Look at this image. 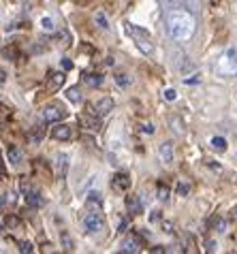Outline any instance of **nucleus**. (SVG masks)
Here are the masks:
<instances>
[{
	"mask_svg": "<svg viewBox=\"0 0 237 254\" xmlns=\"http://www.w3.org/2000/svg\"><path fill=\"white\" fill-rule=\"evenodd\" d=\"M165 28L173 41L184 43V41L192 39L194 30H197V19L186 9H169L165 15Z\"/></svg>",
	"mask_w": 237,
	"mask_h": 254,
	"instance_id": "obj_1",
	"label": "nucleus"
},
{
	"mask_svg": "<svg viewBox=\"0 0 237 254\" xmlns=\"http://www.w3.org/2000/svg\"><path fill=\"white\" fill-rule=\"evenodd\" d=\"M216 73L220 77H235L237 75V47H229L220 60L216 62Z\"/></svg>",
	"mask_w": 237,
	"mask_h": 254,
	"instance_id": "obj_2",
	"label": "nucleus"
},
{
	"mask_svg": "<svg viewBox=\"0 0 237 254\" xmlns=\"http://www.w3.org/2000/svg\"><path fill=\"white\" fill-rule=\"evenodd\" d=\"M126 32H128V37H132L135 45L141 49L143 54H152V52H154V43H152V37L143 30V28H139V26H135V24H126Z\"/></svg>",
	"mask_w": 237,
	"mask_h": 254,
	"instance_id": "obj_3",
	"label": "nucleus"
},
{
	"mask_svg": "<svg viewBox=\"0 0 237 254\" xmlns=\"http://www.w3.org/2000/svg\"><path fill=\"white\" fill-rule=\"evenodd\" d=\"M41 118H43V122H60L62 118H66V109L62 107V105H45L43 109H41Z\"/></svg>",
	"mask_w": 237,
	"mask_h": 254,
	"instance_id": "obj_4",
	"label": "nucleus"
},
{
	"mask_svg": "<svg viewBox=\"0 0 237 254\" xmlns=\"http://www.w3.org/2000/svg\"><path fill=\"white\" fill-rule=\"evenodd\" d=\"M83 227H86L88 233H99L105 229V218L99 214V209L90 211V214H86V218H83Z\"/></svg>",
	"mask_w": 237,
	"mask_h": 254,
	"instance_id": "obj_5",
	"label": "nucleus"
},
{
	"mask_svg": "<svg viewBox=\"0 0 237 254\" xmlns=\"http://www.w3.org/2000/svg\"><path fill=\"white\" fill-rule=\"evenodd\" d=\"M111 111H114V98L111 96H103L92 105V114H96L99 118L111 114Z\"/></svg>",
	"mask_w": 237,
	"mask_h": 254,
	"instance_id": "obj_6",
	"label": "nucleus"
},
{
	"mask_svg": "<svg viewBox=\"0 0 237 254\" xmlns=\"http://www.w3.org/2000/svg\"><path fill=\"white\" fill-rule=\"evenodd\" d=\"M52 137L58 139V141H68L73 137V130H71L68 124H58L56 128H52Z\"/></svg>",
	"mask_w": 237,
	"mask_h": 254,
	"instance_id": "obj_7",
	"label": "nucleus"
},
{
	"mask_svg": "<svg viewBox=\"0 0 237 254\" xmlns=\"http://www.w3.org/2000/svg\"><path fill=\"white\" fill-rule=\"evenodd\" d=\"M79 124L83 126V128L92 130V132H96V130L101 128V122H99V116H96V114H92V116H81L79 118Z\"/></svg>",
	"mask_w": 237,
	"mask_h": 254,
	"instance_id": "obj_8",
	"label": "nucleus"
},
{
	"mask_svg": "<svg viewBox=\"0 0 237 254\" xmlns=\"http://www.w3.org/2000/svg\"><path fill=\"white\" fill-rule=\"evenodd\" d=\"M64 81H66L64 73H54L50 77V81H47V90H50V92H58V90L64 86Z\"/></svg>",
	"mask_w": 237,
	"mask_h": 254,
	"instance_id": "obj_9",
	"label": "nucleus"
},
{
	"mask_svg": "<svg viewBox=\"0 0 237 254\" xmlns=\"http://www.w3.org/2000/svg\"><path fill=\"white\" fill-rule=\"evenodd\" d=\"M111 186H114V190H128L130 188V178L126 173H116Z\"/></svg>",
	"mask_w": 237,
	"mask_h": 254,
	"instance_id": "obj_10",
	"label": "nucleus"
},
{
	"mask_svg": "<svg viewBox=\"0 0 237 254\" xmlns=\"http://www.w3.org/2000/svg\"><path fill=\"white\" fill-rule=\"evenodd\" d=\"M158 158L165 162V165H169V162L173 160V143H169V141H167V143H163L158 147Z\"/></svg>",
	"mask_w": 237,
	"mask_h": 254,
	"instance_id": "obj_11",
	"label": "nucleus"
},
{
	"mask_svg": "<svg viewBox=\"0 0 237 254\" xmlns=\"http://www.w3.org/2000/svg\"><path fill=\"white\" fill-rule=\"evenodd\" d=\"M26 196V205L28 207H41V205H43V199H41V192H39V190H30V192H26L24 194Z\"/></svg>",
	"mask_w": 237,
	"mask_h": 254,
	"instance_id": "obj_12",
	"label": "nucleus"
},
{
	"mask_svg": "<svg viewBox=\"0 0 237 254\" xmlns=\"http://www.w3.org/2000/svg\"><path fill=\"white\" fill-rule=\"evenodd\" d=\"M139 250H141V244H139L135 237L124 239V242H122V248H120V252H124V254H128V252L135 254V252H139Z\"/></svg>",
	"mask_w": 237,
	"mask_h": 254,
	"instance_id": "obj_13",
	"label": "nucleus"
},
{
	"mask_svg": "<svg viewBox=\"0 0 237 254\" xmlns=\"http://www.w3.org/2000/svg\"><path fill=\"white\" fill-rule=\"evenodd\" d=\"M83 83H86L88 88H99V86H103V75L101 73H86L83 75Z\"/></svg>",
	"mask_w": 237,
	"mask_h": 254,
	"instance_id": "obj_14",
	"label": "nucleus"
},
{
	"mask_svg": "<svg viewBox=\"0 0 237 254\" xmlns=\"http://www.w3.org/2000/svg\"><path fill=\"white\" fill-rule=\"evenodd\" d=\"M66 169H68V156L66 154H58V156H56V173L66 175Z\"/></svg>",
	"mask_w": 237,
	"mask_h": 254,
	"instance_id": "obj_15",
	"label": "nucleus"
},
{
	"mask_svg": "<svg viewBox=\"0 0 237 254\" xmlns=\"http://www.w3.org/2000/svg\"><path fill=\"white\" fill-rule=\"evenodd\" d=\"M126 207L130 214H141V203H139V196H126Z\"/></svg>",
	"mask_w": 237,
	"mask_h": 254,
	"instance_id": "obj_16",
	"label": "nucleus"
},
{
	"mask_svg": "<svg viewBox=\"0 0 237 254\" xmlns=\"http://www.w3.org/2000/svg\"><path fill=\"white\" fill-rule=\"evenodd\" d=\"M6 158H9L11 165H19V162H22V152H19L17 147L9 145V152H6Z\"/></svg>",
	"mask_w": 237,
	"mask_h": 254,
	"instance_id": "obj_17",
	"label": "nucleus"
},
{
	"mask_svg": "<svg viewBox=\"0 0 237 254\" xmlns=\"http://www.w3.org/2000/svg\"><path fill=\"white\" fill-rule=\"evenodd\" d=\"M66 98H68V101H71L73 105H79V103L83 101L79 88H68V90H66Z\"/></svg>",
	"mask_w": 237,
	"mask_h": 254,
	"instance_id": "obj_18",
	"label": "nucleus"
},
{
	"mask_svg": "<svg viewBox=\"0 0 237 254\" xmlns=\"http://www.w3.org/2000/svg\"><path fill=\"white\" fill-rule=\"evenodd\" d=\"M101 205H103L101 192H90V194H88V207H96V209H101Z\"/></svg>",
	"mask_w": 237,
	"mask_h": 254,
	"instance_id": "obj_19",
	"label": "nucleus"
},
{
	"mask_svg": "<svg viewBox=\"0 0 237 254\" xmlns=\"http://www.w3.org/2000/svg\"><path fill=\"white\" fill-rule=\"evenodd\" d=\"M114 79H116V83H118L120 88H128V86H130V77H128L126 73H118Z\"/></svg>",
	"mask_w": 237,
	"mask_h": 254,
	"instance_id": "obj_20",
	"label": "nucleus"
},
{
	"mask_svg": "<svg viewBox=\"0 0 237 254\" xmlns=\"http://www.w3.org/2000/svg\"><path fill=\"white\" fill-rule=\"evenodd\" d=\"M94 22H96V26H99V28H103V30H107V28H109V22H107V17H105V13H103V11H99L94 15Z\"/></svg>",
	"mask_w": 237,
	"mask_h": 254,
	"instance_id": "obj_21",
	"label": "nucleus"
},
{
	"mask_svg": "<svg viewBox=\"0 0 237 254\" xmlns=\"http://www.w3.org/2000/svg\"><path fill=\"white\" fill-rule=\"evenodd\" d=\"M212 147H214V150H218V152H225L227 150V141L222 137H214L212 139Z\"/></svg>",
	"mask_w": 237,
	"mask_h": 254,
	"instance_id": "obj_22",
	"label": "nucleus"
},
{
	"mask_svg": "<svg viewBox=\"0 0 237 254\" xmlns=\"http://www.w3.org/2000/svg\"><path fill=\"white\" fill-rule=\"evenodd\" d=\"M60 242H62V248H64L66 252H71V250H73V239L68 237V233H62Z\"/></svg>",
	"mask_w": 237,
	"mask_h": 254,
	"instance_id": "obj_23",
	"label": "nucleus"
},
{
	"mask_svg": "<svg viewBox=\"0 0 237 254\" xmlns=\"http://www.w3.org/2000/svg\"><path fill=\"white\" fill-rule=\"evenodd\" d=\"M188 192H190V186H188L186 182H179V184H178V194L179 196H186Z\"/></svg>",
	"mask_w": 237,
	"mask_h": 254,
	"instance_id": "obj_24",
	"label": "nucleus"
},
{
	"mask_svg": "<svg viewBox=\"0 0 237 254\" xmlns=\"http://www.w3.org/2000/svg\"><path fill=\"white\" fill-rule=\"evenodd\" d=\"M34 248H32V244L30 242H19V252L22 254H30Z\"/></svg>",
	"mask_w": 237,
	"mask_h": 254,
	"instance_id": "obj_25",
	"label": "nucleus"
},
{
	"mask_svg": "<svg viewBox=\"0 0 237 254\" xmlns=\"http://www.w3.org/2000/svg\"><path fill=\"white\" fill-rule=\"evenodd\" d=\"M41 26H43V30L52 32V30H54V22H52V17H43V19H41Z\"/></svg>",
	"mask_w": 237,
	"mask_h": 254,
	"instance_id": "obj_26",
	"label": "nucleus"
},
{
	"mask_svg": "<svg viewBox=\"0 0 237 254\" xmlns=\"http://www.w3.org/2000/svg\"><path fill=\"white\" fill-rule=\"evenodd\" d=\"M158 199H160V201H167V199H169V188H167V186H158Z\"/></svg>",
	"mask_w": 237,
	"mask_h": 254,
	"instance_id": "obj_27",
	"label": "nucleus"
},
{
	"mask_svg": "<svg viewBox=\"0 0 237 254\" xmlns=\"http://www.w3.org/2000/svg\"><path fill=\"white\" fill-rule=\"evenodd\" d=\"M19 188H22V192H24V194L32 190V186H30V182H28V180H22V182H19Z\"/></svg>",
	"mask_w": 237,
	"mask_h": 254,
	"instance_id": "obj_28",
	"label": "nucleus"
},
{
	"mask_svg": "<svg viewBox=\"0 0 237 254\" xmlns=\"http://www.w3.org/2000/svg\"><path fill=\"white\" fill-rule=\"evenodd\" d=\"M214 227L218 229V231H225V229H227V222L222 220V218H216V220H214Z\"/></svg>",
	"mask_w": 237,
	"mask_h": 254,
	"instance_id": "obj_29",
	"label": "nucleus"
},
{
	"mask_svg": "<svg viewBox=\"0 0 237 254\" xmlns=\"http://www.w3.org/2000/svg\"><path fill=\"white\" fill-rule=\"evenodd\" d=\"M176 96H178V94H176V90H171V88H169V90H165V98H167V101H176Z\"/></svg>",
	"mask_w": 237,
	"mask_h": 254,
	"instance_id": "obj_30",
	"label": "nucleus"
},
{
	"mask_svg": "<svg viewBox=\"0 0 237 254\" xmlns=\"http://www.w3.org/2000/svg\"><path fill=\"white\" fill-rule=\"evenodd\" d=\"M60 64H62V68H64V70H71V68H73V62H71V60H66V58H62V60H60Z\"/></svg>",
	"mask_w": 237,
	"mask_h": 254,
	"instance_id": "obj_31",
	"label": "nucleus"
},
{
	"mask_svg": "<svg viewBox=\"0 0 237 254\" xmlns=\"http://www.w3.org/2000/svg\"><path fill=\"white\" fill-rule=\"evenodd\" d=\"M141 130H143V132H148V135H152V132H154V126H152V124H143V126H141Z\"/></svg>",
	"mask_w": 237,
	"mask_h": 254,
	"instance_id": "obj_32",
	"label": "nucleus"
},
{
	"mask_svg": "<svg viewBox=\"0 0 237 254\" xmlns=\"http://www.w3.org/2000/svg\"><path fill=\"white\" fill-rule=\"evenodd\" d=\"M205 246H207V252H214V250H216V242H214V239H210V242H207Z\"/></svg>",
	"mask_w": 237,
	"mask_h": 254,
	"instance_id": "obj_33",
	"label": "nucleus"
},
{
	"mask_svg": "<svg viewBox=\"0 0 237 254\" xmlns=\"http://www.w3.org/2000/svg\"><path fill=\"white\" fill-rule=\"evenodd\" d=\"M6 224H9V227H15L17 220H15V218H6Z\"/></svg>",
	"mask_w": 237,
	"mask_h": 254,
	"instance_id": "obj_34",
	"label": "nucleus"
},
{
	"mask_svg": "<svg viewBox=\"0 0 237 254\" xmlns=\"http://www.w3.org/2000/svg\"><path fill=\"white\" fill-rule=\"evenodd\" d=\"M4 83V70H0V86Z\"/></svg>",
	"mask_w": 237,
	"mask_h": 254,
	"instance_id": "obj_35",
	"label": "nucleus"
},
{
	"mask_svg": "<svg viewBox=\"0 0 237 254\" xmlns=\"http://www.w3.org/2000/svg\"><path fill=\"white\" fill-rule=\"evenodd\" d=\"M4 201H6V199H4V196H2V194H0V207H2V205H4Z\"/></svg>",
	"mask_w": 237,
	"mask_h": 254,
	"instance_id": "obj_36",
	"label": "nucleus"
},
{
	"mask_svg": "<svg viewBox=\"0 0 237 254\" xmlns=\"http://www.w3.org/2000/svg\"><path fill=\"white\" fill-rule=\"evenodd\" d=\"M233 220H235V222H237V207H235V209H233Z\"/></svg>",
	"mask_w": 237,
	"mask_h": 254,
	"instance_id": "obj_37",
	"label": "nucleus"
}]
</instances>
